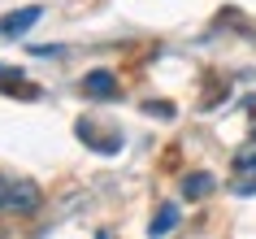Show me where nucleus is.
<instances>
[{
	"label": "nucleus",
	"instance_id": "f257e3e1",
	"mask_svg": "<svg viewBox=\"0 0 256 239\" xmlns=\"http://www.w3.org/2000/svg\"><path fill=\"white\" fill-rule=\"evenodd\" d=\"M40 204H44V191L30 178H4L0 174V213L30 217V213H40Z\"/></svg>",
	"mask_w": 256,
	"mask_h": 239
},
{
	"label": "nucleus",
	"instance_id": "f03ea898",
	"mask_svg": "<svg viewBox=\"0 0 256 239\" xmlns=\"http://www.w3.org/2000/svg\"><path fill=\"white\" fill-rule=\"evenodd\" d=\"M40 18H44V9H40V5L14 9V14H4V18H0V35H4V40H18V35H26V31L35 27V22H40Z\"/></svg>",
	"mask_w": 256,
	"mask_h": 239
},
{
	"label": "nucleus",
	"instance_id": "7ed1b4c3",
	"mask_svg": "<svg viewBox=\"0 0 256 239\" xmlns=\"http://www.w3.org/2000/svg\"><path fill=\"white\" fill-rule=\"evenodd\" d=\"M82 92L87 96H118V79H113L108 70H92V74L82 79Z\"/></svg>",
	"mask_w": 256,
	"mask_h": 239
},
{
	"label": "nucleus",
	"instance_id": "20e7f679",
	"mask_svg": "<svg viewBox=\"0 0 256 239\" xmlns=\"http://www.w3.org/2000/svg\"><path fill=\"white\" fill-rule=\"evenodd\" d=\"M213 191V174H187L182 178V196L187 200H200V196H208Z\"/></svg>",
	"mask_w": 256,
	"mask_h": 239
},
{
	"label": "nucleus",
	"instance_id": "39448f33",
	"mask_svg": "<svg viewBox=\"0 0 256 239\" xmlns=\"http://www.w3.org/2000/svg\"><path fill=\"white\" fill-rule=\"evenodd\" d=\"M174 226H178V209H174V204H165V209L148 222V235H165V230H174Z\"/></svg>",
	"mask_w": 256,
	"mask_h": 239
},
{
	"label": "nucleus",
	"instance_id": "423d86ee",
	"mask_svg": "<svg viewBox=\"0 0 256 239\" xmlns=\"http://www.w3.org/2000/svg\"><path fill=\"white\" fill-rule=\"evenodd\" d=\"M252 144H256V131H252Z\"/></svg>",
	"mask_w": 256,
	"mask_h": 239
}]
</instances>
